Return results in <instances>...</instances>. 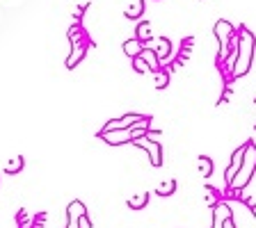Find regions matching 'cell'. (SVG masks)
<instances>
[{
  "instance_id": "5bb4252c",
  "label": "cell",
  "mask_w": 256,
  "mask_h": 228,
  "mask_svg": "<svg viewBox=\"0 0 256 228\" xmlns=\"http://www.w3.org/2000/svg\"><path fill=\"white\" fill-rule=\"evenodd\" d=\"M128 208L131 210H142V208L149 203V194H137V196H128Z\"/></svg>"
},
{
  "instance_id": "e0dca14e",
  "label": "cell",
  "mask_w": 256,
  "mask_h": 228,
  "mask_svg": "<svg viewBox=\"0 0 256 228\" xmlns=\"http://www.w3.org/2000/svg\"><path fill=\"white\" fill-rule=\"evenodd\" d=\"M153 76H156V89H165L169 85V71H153Z\"/></svg>"
},
{
  "instance_id": "ac0fdd59",
  "label": "cell",
  "mask_w": 256,
  "mask_h": 228,
  "mask_svg": "<svg viewBox=\"0 0 256 228\" xmlns=\"http://www.w3.org/2000/svg\"><path fill=\"white\" fill-rule=\"evenodd\" d=\"M176 192V180L174 178H169V180H165L163 185H158V194L160 196H172Z\"/></svg>"
},
{
  "instance_id": "6da1fadb",
  "label": "cell",
  "mask_w": 256,
  "mask_h": 228,
  "mask_svg": "<svg viewBox=\"0 0 256 228\" xmlns=\"http://www.w3.org/2000/svg\"><path fill=\"white\" fill-rule=\"evenodd\" d=\"M240 44H238V60H236V66L231 71V80L236 78H243L250 73L252 62H254V50H256V37L247 30V27H240Z\"/></svg>"
},
{
  "instance_id": "52a82bcc",
  "label": "cell",
  "mask_w": 256,
  "mask_h": 228,
  "mask_svg": "<svg viewBox=\"0 0 256 228\" xmlns=\"http://www.w3.org/2000/svg\"><path fill=\"white\" fill-rule=\"evenodd\" d=\"M229 219H234L231 208L224 201H218L215 206H213V226L211 228H224V224L229 222Z\"/></svg>"
},
{
  "instance_id": "44dd1931",
  "label": "cell",
  "mask_w": 256,
  "mask_h": 228,
  "mask_svg": "<svg viewBox=\"0 0 256 228\" xmlns=\"http://www.w3.org/2000/svg\"><path fill=\"white\" fill-rule=\"evenodd\" d=\"M21 169H23V158H14V160H11V162L5 167V171L11 176V174H18Z\"/></svg>"
},
{
  "instance_id": "7402d4cb",
  "label": "cell",
  "mask_w": 256,
  "mask_h": 228,
  "mask_svg": "<svg viewBox=\"0 0 256 228\" xmlns=\"http://www.w3.org/2000/svg\"><path fill=\"white\" fill-rule=\"evenodd\" d=\"M66 228H80V219L69 217V224H66Z\"/></svg>"
},
{
  "instance_id": "ffe728a7",
  "label": "cell",
  "mask_w": 256,
  "mask_h": 228,
  "mask_svg": "<svg viewBox=\"0 0 256 228\" xmlns=\"http://www.w3.org/2000/svg\"><path fill=\"white\" fill-rule=\"evenodd\" d=\"M133 69H135L137 73H147V71H151V66L147 64V60H144L142 55H137V57H133Z\"/></svg>"
},
{
  "instance_id": "7a4b0ae2",
  "label": "cell",
  "mask_w": 256,
  "mask_h": 228,
  "mask_svg": "<svg viewBox=\"0 0 256 228\" xmlns=\"http://www.w3.org/2000/svg\"><path fill=\"white\" fill-rule=\"evenodd\" d=\"M254 174H256V146L252 141H247L245 158H243V164H240L238 174H236L234 180L229 183V190H234V192L245 190L247 185H250V180L254 178Z\"/></svg>"
},
{
  "instance_id": "d6986e66",
  "label": "cell",
  "mask_w": 256,
  "mask_h": 228,
  "mask_svg": "<svg viewBox=\"0 0 256 228\" xmlns=\"http://www.w3.org/2000/svg\"><path fill=\"white\" fill-rule=\"evenodd\" d=\"M142 14H144V0H137L135 5L126 9V18H140Z\"/></svg>"
},
{
  "instance_id": "277c9868",
  "label": "cell",
  "mask_w": 256,
  "mask_h": 228,
  "mask_svg": "<svg viewBox=\"0 0 256 228\" xmlns=\"http://www.w3.org/2000/svg\"><path fill=\"white\" fill-rule=\"evenodd\" d=\"M131 144H135L137 148L149 153V160H151L153 167H160V164H163V146H160V141H153V139H149L147 135H142V137L131 139Z\"/></svg>"
},
{
  "instance_id": "9c48e42d",
  "label": "cell",
  "mask_w": 256,
  "mask_h": 228,
  "mask_svg": "<svg viewBox=\"0 0 256 228\" xmlns=\"http://www.w3.org/2000/svg\"><path fill=\"white\" fill-rule=\"evenodd\" d=\"M85 53H87V44H78V46H73L71 55L66 57V69H76V66L82 62Z\"/></svg>"
},
{
  "instance_id": "9a60e30c",
  "label": "cell",
  "mask_w": 256,
  "mask_h": 228,
  "mask_svg": "<svg viewBox=\"0 0 256 228\" xmlns=\"http://www.w3.org/2000/svg\"><path fill=\"white\" fill-rule=\"evenodd\" d=\"M135 39H140L142 44H147V41H151V25H149L147 21L137 25V30H135Z\"/></svg>"
},
{
  "instance_id": "8992f818",
  "label": "cell",
  "mask_w": 256,
  "mask_h": 228,
  "mask_svg": "<svg viewBox=\"0 0 256 228\" xmlns=\"http://www.w3.org/2000/svg\"><path fill=\"white\" fill-rule=\"evenodd\" d=\"M101 139L110 146H119V144H126V141L133 139V128H119V130H108V132H101Z\"/></svg>"
},
{
  "instance_id": "4fadbf2b",
  "label": "cell",
  "mask_w": 256,
  "mask_h": 228,
  "mask_svg": "<svg viewBox=\"0 0 256 228\" xmlns=\"http://www.w3.org/2000/svg\"><path fill=\"white\" fill-rule=\"evenodd\" d=\"M142 57L147 60V64L151 66V71H158V69H163V66H160L158 55H156V50H153V48H144V50H142Z\"/></svg>"
},
{
  "instance_id": "5b68a950",
  "label": "cell",
  "mask_w": 256,
  "mask_h": 228,
  "mask_svg": "<svg viewBox=\"0 0 256 228\" xmlns=\"http://www.w3.org/2000/svg\"><path fill=\"white\" fill-rule=\"evenodd\" d=\"M144 48H153L156 50V55H158V60H160V66H165V62L169 60H174V50H172V41L165 37H158L156 39V44H144Z\"/></svg>"
},
{
  "instance_id": "3957f363",
  "label": "cell",
  "mask_w": 256,
  "mask_h": 228,
  "mask_svg": "<svg viewBox=\"0 0 256 228\" xmlns=\"http://www.w3.org/2000/svg\"><path fill=\"white\" fill-rule=\"evenodd\" d=\"M215 37L220 39V55H218V66H222V62L227 60V55H229V50H231V37L236 34V27L231 25L229 21H218L215 23Z\"/></svg>"
},
{
  "instance_id": "603a6c76",
  "label": "cell",
  "mask_w": 256,
  "mask_h": 228,
  "mask_svg": "<svg viewBox=\"0 0 256 228\" xmlns=\"http://www.w3.org/2000/svg\"><path fill=\"white\" fill-rule=\"evenodd\" d=\"M82 9H85V7H76V9H73V18H76V21H80Z\"/></svg>"
},
{
  "instance_id": "ba28073f",
  "label": "cell",
  "mask_w": 256,
  "mask_h": 228,
  "mask_svg": "<svg viewBox=\"0 0 256 228\" xmlns=\"http://www.w3.org/2000/svg\"><path fill=\"white\" fill-rule=\"evenodd\" d=\"M245 151H247V141L234 153V155H231V164H229V169H227V174H224V178H227V185H229L231 180H234V176L238 174L240 164H243V158H245Z\"/></svg>"
},
{
  "instance_id": "30bf717a",
  "label": "cell",
  "mask_w": 256,
  "mask_h": 228,
  "mask_svg": "<svg viewBox=\"0 0 256 228\" xmlns=\"http://www.w3.org/2000/svg\"><path fill=\"white\" fill-rule=\"evenodd\" d=\"M142 50H144V44H142L140 39H128V41H124V53L128 55V57H137V55H142Z\"/></svg>"
},
{
  "instance_id": "8fae6325",
  "label": "cell",
  "mask_w": 256,
  "mask_h": 228,
  "mask_svg": "<svg viewBox=\"0 0 256 228\" xmlns=\"http://www.w3.org/2000/svg\"><path fill=\"white\" fill-rule=\"evenodd\" d=\"M69 39H71V44L78 46V44H87V37H85V30L80 27V23H73L69 30Z\"/></svg>"
},
{
  "instance_id": "7c38bea8",
  "label": "cell",
  "mask_w": 256,
  "mask_h": 228,
  "mask_svg": "<svg viewBox=\"0 0 256 228\" xmlns=\"http://www.w3.org/2000/svg\"><path fill=\"white\" fill-rule=\"evenodd\" d=\"M66 215H69V217H76V219H80V217H85V215H87V208H85V203L82 201H71L69 206H66Z\"/></svg>"
},
{
  "instance_id": "2e32d148",
  "label": "cell",
  "mask_w": 256,
  "mask_h": 228,
  "mask_svg": "<svg viewBox=\"0 0 256 228\" xmlns=\"http://www.w3.org/2000/svg\"><path fill=\"white\" fill-rule=\"evenodd\" d=\"M199 174H202V178H211L213 174V160L206 158V155L199 158Z\"/></svg>"
}]
</instances>
